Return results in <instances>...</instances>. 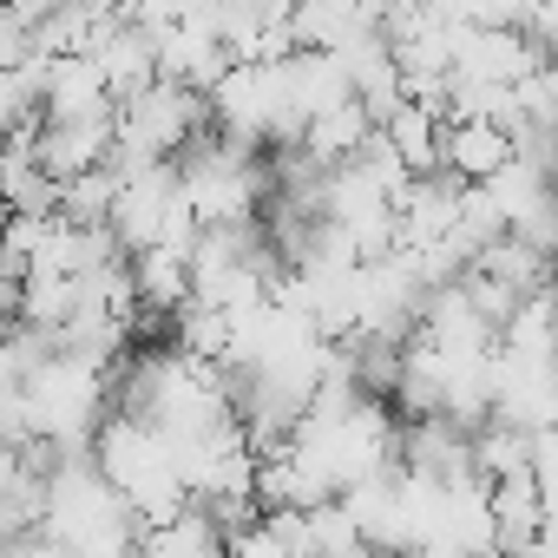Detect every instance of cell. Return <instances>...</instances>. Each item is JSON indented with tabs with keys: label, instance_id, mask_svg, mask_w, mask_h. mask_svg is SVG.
<instances>
[{
	"label": "cell",
	"instance_id": "6da1fadb",
	"mask_svg": "<svg viewBox=\"0 0 558 558\" xmlns=\"http://www.w3.org/2000/svg\"><path fill=\"white\" fill-rule=\"evenodd\" d=\"M204 125H210L204 93L151 80V86H138L132 99L112 106V165H171Z\"/></svg>",
	"mask_w": 558,
	"mask_h": 558
},
{
	"label": "cell",
	"instance_id": "7a4b0ae2",
	"mask_svg": "<svg viewBox=\"0 0 558 558\" xmlns=\"http://www.w3.org/2000/svg\"><path fill=\"white\" fill-rule=\"evenodd\" d=\"M34 158H40V171H47L53 184H66V178H80V171L106 165V158H112V112L34 125Z\"/></svg>",
	"mask_w": 558,
	"mask_h": 558
},
{
	"label": "cell",
	"instance_id": "3957f363",
	"mask_svg": "<svg viewBox=\"0 0 558 558\" xmlns=\"http://www.w3.org/2000/svg\"><path fill=\"white\" fill-rule=\"evenodd\" d=\"M512 158V138L493 119H440V171L460 184H486Z\"/></svg>",
	"mask_w": 558,
	"mask_h": 558
},
{
	"label": "cell",
	"instance_id": "277c9868",
	"mask_svg": "<svg viewBox=\"0 0 558 558\" xmlns=\"http://www.w3.org/2000/svg\"><path fill=\"white\" fill-rule=\"evenodd\" d=\"M486 519H493V538H499V551H506V545L545 532L551 499H545V486H538L525 466H512V473H493V480H486Z\"/></svg>",
	"mask_w": 558,
	"mask_h": 558
},
{
	"label": "cell",
	"instance_id": "5b68a950",
	"mask_svg": "<svg viewBox=\"0 0 558 558\" xmlns=\"http://www.w3.org/2000/svg\"><path fill=\"white\" fill-rule=\"evenodd\" d=\"M0 204H8V210H27V217L60 210V184L40 171V158H34V132L0 138Z\"/></svg>",
	"mask_w": 558,
	"mask_h": 558
},
{
	"label": "cell",
	"instance_id": "8992f818",
	"mask_svg": "<svg viewBox=\"0 0 558 558\" xmlns=\"http://www.w3.org/2000/svg\"><path fill=\"white\" fill-rule=\"evenodd\" d=\"M375 132V119L355 106V99H342V106H323V112H310L303 119V132H296V151H310L316 165H349L355 151H362V138Z\"/></svg>",
	"mask_w": 558,
	"mask_h": 558
},
{
	"label": "cell",
	"instance_id": "52a82bcc",
	"mask_svg": "<svg viewBox=\"0 0 558 558\" xmlns=\"http://www.w3.org/2000/svg\"><path fill=\"white\" fill-rule=\"evenodd\" d=\"M132 545H138V558H230L223 551V532L197 506H184V512H171L158 525H138Z\"/></svg>",
	"mask_w": 558,
	"mask_h": 558
},
{
	"label": "cell",
	"instance_id": "ba28073f",
	"mask_svg": "<svg viewBox=\"0 0 558 558\" xmlns=\"http://www.w3.org/2000/svg\"><path fill=\"white\" fill-rule=\"evenodd\" d=\"M381 138H388V151L421 178V171H440V112L434 106H421V99H401L381 125H375Z\"/></svg>",
	"mask_w": 558,
	"mask_h": 558
},
{
	"label": "cell",
	"instance_id": "9c48e42d",
	"mask_svg": "<svg viewBox=\"0 0 558 558\" xmlns=\"http://www.w3.org/2000/svg\"><path fill=\"white\" fill-rule=\"evenodd\" d=\"M466 269H480V276H493V283H506L512 296H532V290H545V250H532V243H519V236H493Z\"/></svg>",
	"mask_w": 558,
	"mask_h": 558
},
{
	"label": "cell",
	"instance_id": "30bf717a",
	"mask_svg": "<svg viewBox=\"0 0 558 558\" xmlns=\"http://www.w3.org/2000/svg\"><path fill=\"white\" fill-rule=\"evenodd\" d=\"M40 66H47V53H27L21 66L0 73V138L40 125Z\"/></svg>",
	"mask_w": 558,
	"mask_h": 558
},
{
	"label": "cell",
	"instance_id": "8fae6325",
	"mask_svg": "<svg viewBox=\"0 0 558 558\" xmlns=\"http://www.w3.org/2000/svg\"><path fill=\"white\" fill-rule=\"evenodd\" d=\"M538 8V0H466V27H506V34H519L525 27V14Z\"/></svg>",
	"mask_w": 558,
	"mask_h": 558
}]
</instances>
